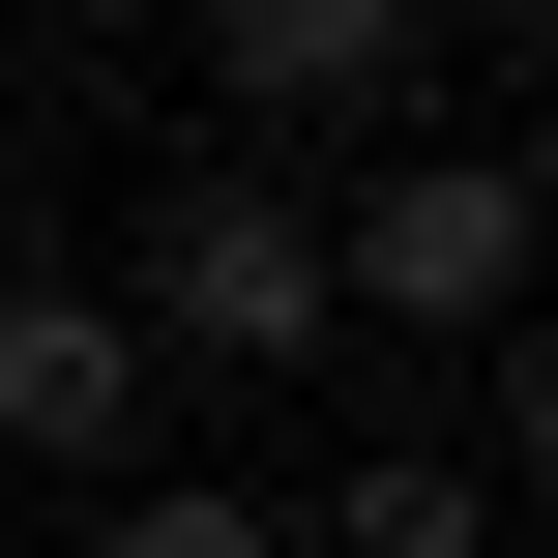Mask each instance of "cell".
<instances>
[{
  "label": "cell",
  "instance_id": "2",
  "mask_svg": "<svg viewBox=\"0 0 558 558\" xmlns=\"http://www.w3.org/2000/svg\"><path fill=\"white\" fill-rule=\"evenodd\" d=\"M530 265H558V177H530V147H471V118H412V147L324 206L353 353H471V324H530Z\"/></svg>",
  "mask_w": 558,
  "mask_h": 558
},
{
  "label": "cell",
  "instance_id": "7",
  "mask_svg": "<svg viewBox=\"0 0 558 558\" xmlns=\"http://www.w3.org/2000/svg\"><path fill=\"white\" fill-rule=\"evenodd\" d=\"M500 471H558V324H500Z\"/></svg>",
  "mask_w": 558,
  "mask_h": 558
},
{
  "label": "cell",
  "instance_id": "8",
  "mask_svg": "<svg viewBox=\"0 0 558 558\" xmlns=\"http://www.w3.org/2000/svg\"><path fill=\"white\" fill-rule=\"evenodd\" d=\"M530 59H558V0H530Z\"/></svg>",
  "mask_w": 558,
  "mask_h": 558
},
{
  "label": "cell",
  "instance_id": "1",
  "mask_svg": "<svg viewBox=\"0 0 558 558\" xmlns=\"http://www.w3.org/2000/svg\"><path fill=\"white\" fill-rule=\"evenodd\" d=\"M118 324H147V383H294V353H353V294H324V206H294L265 147L147 177V235H118Z\"/></svg>",
  "mask_w": 558,
  "mask_h": 558
},
{
  "label": "cell",
  "instance_id": "5",
  "mask_svg": "<svg viewBox=\"0 0 558 558\" xmlns=\"http://www.w3.org/2000/svg\"><path fill=\"white\" fill-rule=\"evenodd\" d=\"M294 558H500V471H471V441H353V471L294 500Z\"/></svg>",
  "mask_w": 558,
  "mask_h": 558
},
{
  "label": "cell",
  "instance_id": "4",
  "mask_svg": "<svg viewBox=\"0 0 558 558\" xmlns=\"http://www.w3.org/2000/svg\"><path fill=\"white\" fill-rule=\"evenodd\" d=\"M177 29H206L235 147H265V118H412V88H441V29H412V0H177Z\"/></svg>",
  "mask_w": 558,
  "mask_h": 558
},
{
  "label": "cell",
  "instance_id": "6",
  "mask_svg": "<svg viewBox=\"0 0 558 558\" xmlns=\"http://www.w3.org/2000/svg\"><path fill=\"white\" fill-rule=\"evenodd\" d=\"M88 558H294V500H265V471H118Z\"/></svg>",
  "mask_w": 558,
  "mask_h": 558
},
{
  "label": "cell",
  "instance_id": "3",
  "mask_svg": "<svg viewBox=\"0 0 558 558\" xmlns=\"http://www.w3.org/2000/svg\"><path fill=\"white\" fill-rule=\"evenodd\" d=\"M177 441V383H147V324H118V265H0V471H59V500H118Z\"/></svg>",
  "mask_w": 558,
  "mask_h": 558
}]
</instances>
